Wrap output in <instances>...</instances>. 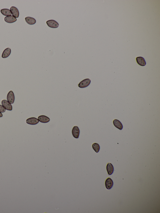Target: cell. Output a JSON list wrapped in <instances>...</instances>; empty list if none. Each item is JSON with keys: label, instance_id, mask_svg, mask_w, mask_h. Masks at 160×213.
<instances>
[{"label": "cell", "instance_id": "cell-9", "mask_svg": "<svg viewBox=\"0 0 160 213\" xmlns=\"http://www.w3.org/2000/svg\"><path fill=\"white\" fill-rule=\"evenodd\" d=\"M38 120L42 123H46L50 122V118L45 115H41L38 117Z\"/></svg>", "mask_w": 160, "mask_h": 213}, {"label": "cell", "instance_id": "cell-12", "mask_svg": "<svg viewBox=\"0 0 160 213\" xmlns=\"http://www.w3.org/2000/svg\"><path fill=\"white\" fill-rule=\"evenodd\" d=\"M11 53V50L10 48H7L3 52L2 57L3 58H6L10 56Z\"/></svg>", "mask_w": 160, "mask_h": 213}, {"label": "cell", "instance_id": "cell-18", "mask_svg": "<svg viewBox=\"0 0 160 213\" xmlns=\"http://www.w3.org/2000/svg\"><path fill=\"white\" fill-rule=\"evenodd\" d=\"M6 111V109L2 105H0V112L3 113Z\"/></svg>", "mask_w": 160, "mask_h": 213}, {"label": "cell", "instance_id": "cell-8", "mask_svg": "<svg viewBox=\"0 0 160 213\" xmlns=\"http://www.w3.org/2000/svg\"><path fill=\"white\" fill-rule=\"evenodd\" d=\"M10 11L13 16L15 18H18L19 17V12L17 8L14 6L11 7L10 8Z\"/></svg>", "mask_w": 160, "mask_h": 213}, {"label": "cell", "instance_id": "cell-17", "mask_svg": "<svg viewBox=\"0 0 160 213\" xmlns=\"http://www.w3.org/2000/svg\"><path fill=\"white\" fill-rule=\"evenodd\" d=\"M92 148L96 153H98L100 150V147L99 145L97 143H94L92 145Z\"/></svg>", "mask_w": 160, "mask_h": 213}, {"label": "cell", "instance_id": "cell-16", "mask_svg": "<svg viewBox=\"0 0 160 213\" xmlns=\"http://www.w3.org/2000/svg\"><path fill=\"white\" fill-rule=\"evenodd\" d=\"M1 14L6 16H11L12 13L11 11L8 9H3L1 10Z\"/></svg>", "mask_w": 160, "mask_h": 213}, {"label": "cell", "instance_id": "cell-3", "mask_svg": "<svg viewBox=\"0 0 160 213\" xmlns=\"http://www.w3.org/2000/svg\"><path fill=\"white\" fill-rule=\"evenodd\" d=\"M2 105L6 110L9 111H12L13 109L12 106L11 104L6 100H3L1 102Z\"/></svg>", "mask_w": 160, "mask_h": 213}, {"label": "cell", "instance_id": "cell-5", "mask_svg": "<svg viewBox=\"0 0 160 213\" xmlns=\"http://www.w3.org/2000/svg\"><path fill=\"white\" fill-rule=\"evenodd\" d=\"M80 131L79 127L77 126H75L73 127L72 133L74 137L75 138H79L80 134Z\"/></svg>", "mask_w": 160, "mask_h": 213}, {"label": "cell", "instance_id": "cell-6", "mask_svg": "<svg viewBox=\"0 0 160 213\" xmlns=\"http://www.w3.org/2000/svg\"><path fill=\"white\" fill-rule=\"evenodd\" d=\"M38 119L34 117H32L27 119L26 122L27 124L31 125H35L39 123Z\"/></svg>", "mask_w": 160, "mask_h": 213}, {"label": "cell", "instance_id": "cell-2", "mask_svg": "<svg viewBox=\"0 0 160 213\" xmlns=\"http://www.w3.org/2000/svg\"><path fill=\"white\" fill-rule=\"evenodd\" d=\"M7 101L11 104H14L15 101V96L14 92L12 91H10L7 95Z\"/></svg>", "mask_w": 160, "mask_h": 213}, {"label": "cell", "instance_id": "cell-1", "mask_svg": "<svg viewBox=\"0 0 160 213\" xmlns=\"http://www.w3.org/2000/svg\"><path fill=\"white\" fill-rule=\"evenodd\" d=\"M91 83V80L89 79H85L80 82L78 84V87L80 88H84L87 87Z\"/></svg>", "mask_w": 160, "mask_h": 213}, {"label": "cell", "instance_id": "cell-14", "mask_svg": "<svg viewBox=\"0 0 160 213\" xmlns=\"http://www.w3.org/2000/svg\"><path fill=\"white\" fill-rule=\"evenodd\" d=\"M113 124L115 127L118 129L121 130L123 129V126L122 124L119 120L117 119H114L113 121Z\"/></svg>", "mask_w": 160, "mask_h": 213}, {"label": "cell", "instance_id": "cell-11", "mask_svg": "<svg viewBox=\"0 0 160 213\" xmlns=\"http://www.w3.org/2000/svg\"><path fill=\"white\" fill-rule=\"evenodd\" d=\"M5 21L9 23H12L17 21V19L13 16H6L5 18Z\"/></svg>", "mask_w": 160, "mask_h": 213}, {"label": "cell", "instance_id": "cell-13", "mask_svg": "<svg viewBox=\"0 0 160 213\" xmlns=\"http://www.w3.org/2000/svg\"><path fill=\"white\" fill-rule=\"evenodd\" d=\"M106 169L108 174L110 175L112 174L114 171V167L112 164L110 163H108L106 167Z\"/></svg>", "mask_w": 160, "mask_h": 213}, {"label": "cell", "instance_id": "cell-4", "mask_svg": "<svg viewBox=\"0 0 160 213\" xmlns=\"http://www.w3.org/2000/svg\"><path fill=\"white\" fill-rule=\"evenodd\" d=\"M48 26L51 28H56L59 26V24L58 22L54 20H48L46 22Z\"/></svg>", "mask_w": 160, "mask_h": 213}, {"label": "cell", "instance_id": "cell-10", "mask_svg": "<svg viewBox=\"0 0 160 213\" xmlns=\"http://www.w3.org/2000/svg\"><path fill=\"white\" fill-rule=\"evenodd\" d=\"M136 60L138 64L141 66H145L146 65V62L145 59L143 57H137L136 58Z\"/></svg>", "mask_w": 160, "mask_h": 213}, {"label": "cell", "instance_id": "cell-15", "mask_svg": "<svg viewBox=\"0 0 160 213\" xmlns=\"http://www.w3.org/2000/svg\"><path fill=\"white\" fill-rule=\"evenodd\" d=\"M25 20L27 23L30 25H33L36 23V20L34 18L30 17H26Z\"/></svg>", "mask_w": 160, "mask_h": 213}, {"label": "cell", "instance_id": "cell-7", "mask_svg": "<svg viewBox=\"0 0 160 213\" xmlns=\"http://www.w3.org/2000/svg\"><path fill=\"white\" fill-rule=\"evenodd\" d=\"M113 185V182L111 178H108L107 179L105 182V187L108 190L111 189Z\"/></svg>", "mask_w": 160, "mask_h": 213}, {"label": "cell", "instance_id": "cell-19", "mask_svg": "<svg viewBox=\"0 0 160 213\" xmlns=\"http://www.w3.org/2000/svg\"><path fill=\"white\" fill-rule=\"evenodd\" d=\"M3 116V115L0 112V118H1V117H2Z\"/></svg>", "mask_w": 160, "mask_h": 213}]
</instances>
